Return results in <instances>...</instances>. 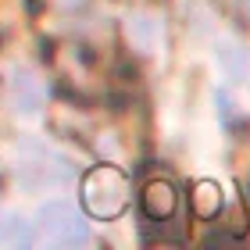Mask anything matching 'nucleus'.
I'll list each match as a JSON object with an SVG mask.
<instances>
[{
	"instance_id": "1",
	"label": "nucleus",
	"mask_w": 250,
	"mask_h": 250,
	"mask_svg": "<svg viewBox=\"0 0 250 250\" xmlns=\"http://www.w3.org/2000/svg\"><path fill=\"white\" fill-rule=\"evenodd\" d=\"M40 236L54 247H83L89 243V229L72 208L64 204H50L40 211Z\"/></svg>"
},
{
	"instance_id": "2",
	"label": "nucleus",
	"mask_w": 250,
	"mask_h": 250,
	"mask_svg": "<svg viewBox=\"0 0 250 250\" xmlns=\"http://www.w3.org/2000/svg\"><path fill=\"white\" fill-rule=\"evenodd\" d=\"M122 200H125V183H122L118 172L97 168V172L86 179V204L97 214H115L122 208Z\"/></svg>"
},
{
	"instance_id": "3",
	"label": "nucleus",
	"mask_w": 250,
	"mask_h": 250,
	"mask_svg": "<svg viewBox=\"0 0 250 250\" xmlns=\"http://www.w3.org/2000/svg\"><path fill=\"white\" fill-rule=\"evenodd\" d=\"M140 208H143V214L150 222L168 218V214L175 211V189L168 186V183H150V186L143 189V197H140Z\"/></svg>"
},
{
	"instance_id": "4",
	"label": "nucleus",
	"mask_w": 250,
	"mask_h": 250,
	"mask_svg": "<svg viewBox=\"0 0 250 250\" xmlns=\"http://www.w3.org/2000/svg\"><path fill=\"white\" fill-rule=\"evenodd\" d=\"M193 211H197L200 218H218V211H222V193L214 189L211 183H200L197 193H193Z\"/></svg>"
},
{
	"instance_id": "5",
	"label": "nucleus",
	"mask_w": 250,
	"mask_h": 250,
	"mask_svg": "<svg viewBox=\"0 0 250 250\" xmlns=\"http://www.w3.org/2000/svg\"><path fill=\"white\" fill-rule=\"evenodd\" d=\"M218 58L225 61V68H229L232 75L247 68V54H243L240 47H236V43H222V47H218Z\"/></svg>"
},
{
	"instance_id": "6",
	"label": "nucleus",
	"mask_w": 250,
	"mask_h": 250,
	"mask_svg": "<svg viewBox=\"0 0 250 250\" xmlns=\"http://www.w3.org/2000/svg\"><path fill=\"white\" fill-rule=\"evenodd\" d=\"M15 93H21V104H25V111H36V86L29 83V75H18Z\"/></svg>"
},
{
	"instance_id": "7",
	"label": "nucleus",
	"mask_w": 250,
	"mask_h": 250,
	"mask_svg": "<svg viewBox=\"0 0 250 250\" xmlns=\"http://www.w3.org/2000/svg\"><path fill=\"white\" fill-rule=\"evenodd\" d=\"M247 11H250V0H247Z\"/></svg>"
}]
</instances>
